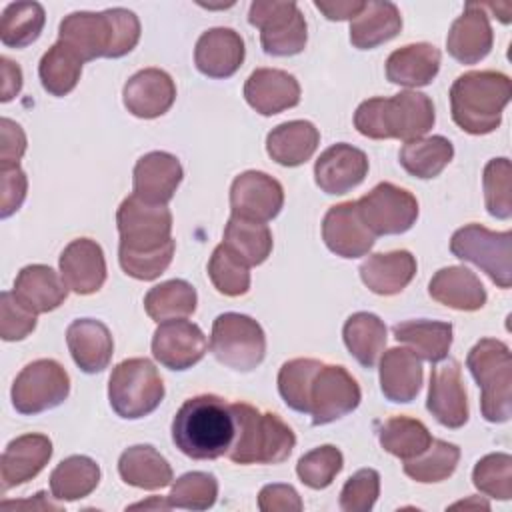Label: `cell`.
Segmentation results:
<instances>
[{"mask_svg":"<svg viewBox=\"0 0 512 512\" xmlns=\"http://www.w3.org/2000/svg\"><path fill=\"white\" fill-rule=\"evenodd\" d=\"M472 484L496 500L512 498V456L504 452L486 454L472 470Z\"/></svg>","mask_w":512,"mask_h":512,"instance_id":"816d5d0a","label":"cell"},{"mask_svg":"<svg viewBox=\"0 0 512 512\" xmlns=\"http://www.w3.org/2000/svg\"><path fill=\"white\" fill-rule=\"evenodd\" d=\"M416 268V258L408 250H392L368 256L358 272L370 292L378 296H394L412 282Z\"/></svg>","mask_w":512,"mask_h":512,"instance_id":"f1b7e54d","label":"cell"},{"mask_svg":"<svg viewBox=\"0 0 512 512\" xmlns=\"http://www.w3.org/2000/svg\"><path fill=\"white\" fill-rule=\"evenodd\" d=\"M108 400L120 418L138 420L160 406L164 382L148 358H128L110 374Z\"/></svg>","mask_w":512,"mask_h":512,"instance_id":"52a82bcc","label":"cell"},{"mask_svg":"<svg viewBox=\"0 0 512 512\" xmlns=\"http://www.w3.org/2000/svg\"><path fill=\"white\" fill-rule=\"evenodd\" d=\"M28 178L16 166H0V218H8L20 210L26 200Z\"/></svg>","mask_w":512,"mask_h":512,"instance_id":"9f6ffc18","label":"cell"},{"mask_svg":"<svg viewBox=\"0 0 512 512\" xmlns=\"http://www.w3.org/2000/svg\"><path fill=\"white\" fill-rule=\"evenodd\" d=\"M440 70V50L428 42L406 44L386 60V78L406 88L428 86Z\"/></svg>","mask_w":512,"mask_h":512,"instance_id":"1f68e13d","label":"cell"},{"mask_svg":"<svg viewBox=\"0 0 512 512\" xmlns=\"http://www.w3.org/2000/svg\"><path fill=\"white\" fill-rule=\"evenodd\" d=\"M358 212L374 236H394L408 232L418 218V200L392 182L376 184L356 200Z\"/></svg>","mask_w":512,"mask_h":512,"instance_id":"4fadbf2b","label":"cell"},{"mask_svg":"<svg viewBox=\"0 0 512 512\" xmlns=\"http://www.w3.org/2000/svg\"><path fill=\"white\" fill-rule=\"evenodd\" d=\"M380 390L396 404L412 402L422 388V360L410 348H390L380 356Z\"/></svg>","mask_w":512,"mask_h":512,"instance_id":"83f0119b","label":"cell"},{"mask_svg":"<svg viewBox=\"0 0 512 512\" xmlns=\"http://www.w3.org/2000/svg\"><path fill=\"white\" fill-rule=\"evenodd\" d=\"M126 110L136 118H158L166 114L176 100V84L160 68H144L128 78L122 90Z\"/></svg>","mask_w":512,"mask_h":512,"instance_id":"ffe728a7","label":"cell"},{"mask_svg":"<svg viewBox=\"0 0 512 512\" xmlns=\"http://www.w3.org/2000/svg\"><path fill=\"white\" fill-rule=\"evenodd\" d=\"M46 12L38 2H12L2 12L0 40L8 48H26L38 40Z\"/></svg>","mask_w":512,"mask_h":512,"instance_id":"ee69618b","label":"cell"},{"mask_svg":"<svg viewBox=\"0 0 512 512\" xmlns=\"http://www.w3.org/2000/svg\"><path fill=\"white\" fill-rule=\"evenodd\" d=\"M434 122L432 100L416 90H404L390 98H368L354 112V128L372 140L412 142L432 130Z\"/></svg>","mask_w":512,"mask_h":512,"instance_id":"3957f363","label":"cell"},{"mask_svg":"<svg viewBox=\"0 0 512 512\" xmlns=\"http://www.w3.org/2000/svg\"><path fill=\"white\" fill-rule=\"evenodd\" d=\"M66 344L76 366L86 374L108 368L114 354V340L108 326L94 318H78L66 328Z\"/></svg>","mask_w":512,"mask_h":512,"instance_id":"4316f807","label":"cell"},{"mask_svg":"<svg viewBox=\"0 0 512 512\" xmlns=\"http://www.w3.org/2000/svg\"><path fill=\"white\" fill-rule=\"evenodd\" d=\"M196 290L186 280H166L150 288L144 296V310L154 322L180 320L196 310Z\"/></svg>","mask_w":512,"mask_h":512,"instance_id":"60d3db41","label":"cell"},{"mask_svg":"<svg viewBox=\"0 0 512 512\" xmlns=\"http://www.w3.org/2000/svg\"><path fill=\"white\" fill-rule=\"evenodd\" d=\"M428 294L438 304L460 312L480 310L488 298L480 278L464 266L440 268L428 284Z\"/></svg>","mask_w":512,"mask_h":512,"instance_id":"f546056e","label":"cell"},{"mask_svg":"<svg viewBox=\"0 0 512 512\" xmlns=\"http://www.w3.org/2000/svg\"><path fill=\"white\" fill-rule=\"evenodd\" d=\"M224 244L234 250L248 266H258L270 256L274 240L266 224L230 216L224 228Z\"/></svg>","mask_w":512,"mask_h":512,"instance_id":"b9f144b4","label":"cell"},{"mask_svg":"<svg viewBox=\"0 0 512 512\" xmlns=\"http://www.w3.org/2000/svg\"><path fill=\"white\" fill-rule=\"evenodd\" d=\"M342 466H344L342 452L332 444H324V446H318V448L306 452L298 460L296 474H298L300 482L306 484L308 488L322 490L334 482V478L338 476Z\"/></svg>","mask_w":512,"mask_h":512,"instance_id":"f907efd6","label":"cell"},{"mask_svg":"<svg viewBox=\"0 0 512 512\" xmlns=\"http://www.w3.org/2000/svg\"><path fill=\"white\" fill-rule=\"evenodd\" d=\"M460 448L446 440L432 438L430 446L416 458L404 460V474L420 484H434L450 478L458 466Z\"/></svg>","mask_w":512,"mask_h":512,"instance_id":"f6af8a7d","label":"cell"},{"mask_svg":"<svg viewBox=\"0 0 512 512\" xmlns=\"http://www.w3.org/2000/svg\"><path fill=\"white\" fill-rule=\"evenodd\" d=\"M244 98L262 116H274L300 102V84L286 70L256 68L246 84Z\"/></svg>","mask_w":512,"mask_h":512,"instance_id":"d4e9b609","label":"cell"},{"mask_svg":"<svg viewBox=\"0 0 512 512\" xmlns=\"http://www.w3.org/2000/svg\"><path fill=\"white\" fill-rule=\"evenodd\" d=\"M466 366L482 390L480 412L484 420L508 422L512 416V354L508 344L496 338L478 340L466 356Z\"/></svg>","mask_w":512,"mask_h":512,"instance_id":"8992f818","label":"cell"},{"mask_svg":"<svg viewBox=\"0 0 512 512\" xmlns=\"http://www.w3.org/2000/svg\"><path fill=\"white\" fill-rule=\"evenodd\" d=\"M118 474L126 484L142 490H160L174 480L168 460L150 444L126 448L118 458Z\"/></svg>","mask_w":512,"mask_h":512,"instance_id":"e575fe53","label":"cell"},{"mask_svg":"<svg viewBox=\"0 0 512 512\" xmlns=\"http://www.w3.org/2000/svg\"><path fill=\"white\" fill-rule=\"evenodd\" d=\"M184 170L174 154L156 150L144 154L132 172L134 194L150 204L166 206L182 182Z\"/></svg>","mask_w":512,"mask_h":512,"instance_id":"7402d4cb","label":"cell"},{"mask_svg":"<svg viewBox=\"0 0 512 512\" xmlns=\"http://www.w3.org/2000/svg\"><path fill=\"white\" fill-rule=\"evenodd\" d=\"M234 440L232 406L216 394L188 398L172 420V442L192 460H216Z\"/></svg>","mask_w":512,"mask_h":512,"instance_id":"7a4b0ae2","label":"cell"},{"mask_svg":"<svg viewBox=\"0 0 512 512\" xmlns=\"http://www.w3.org/2000/svg\"><path fill=\"white\" fill-rule=\"evenodd\" d=\"M138 508H144V510H170V502L168 498H160V496H152L150 500H144V502H136L130 506V510H138Z\"/></svg>","mask_w":512,"mask_h":512,"instance_id":"be15d7a7","label":"cell"},{"mask_svg":"<svg viewBox=\"0 0 512 512\" xmlns=\"http://www.w3.org/2000/svg\"><path fill=\"white\" fill-rule=\"evenodd\" d=\"M342 338L348 352L364 368H374L380 360L388 332L386 324L372 312H354L342 328Z\"/></svg>","mask_w":512,"mask_h":512,"instance_id":"8d00e7d4","label":"cell"},{"mask_svg":"<svg viewBox=\"0 0 512 512\" xmlns=\"http://www.w3.org/2000/svg\"><path fill=\"white\" fill-rule=\"evenodd\" d=\"M82 64V58L70 46L58 40L40 58L38 76L42 88L56 98L70 94L80 80Z\"/></svg>","mask_w":512,"mask_h":512,"instance_id":"ab89813d","label":"cell"},{"mask_svg":"<svg viewBox=\"0 0 512 512\" xmlns=\"http://www.w3.org/2000/svg\"><path fill=\"white\" fill-rule=\"evenodd\" d=\"M320 144L318 128L308 120H290L266 136V152L280 166H300L312 158Z\"/></svg>","mask_w":512,"mask_h":512,"instance_id":"d6a6232c","label":"cell"},{"mask_svg":"<svg viewBox=\"0 0 512 512\" xmlns=\"http://www.w3.org/2000/svg\"><path fill=\"white\" fill-rule=\"evenodd\" d=\"M394 338L406 344L420 360L440 362L452 346V324L440 320H406L392 326Z\"/></svg>","mask_w":512,"mask_h":512,"instance_id":"d590c367","label":"cell"},{"mask_svg":"<svg viewBox=\"0 0 512 512\" xmlns=\"http://www.w3.org/2000/svg\"><path fill=\"white\" fill-rule=\"evenodd\" d=\"M208 352V340L190 320L160 322L152 336V356L168 370H188Z\"/></svg>","mask_w":512,"mask_h":512,"instance_id":"2e32d148","label":"cell"},{"mask_svg":"<svg viewBox=\"0 0 512 512\" xmlns=\"http://www.w3.org/2000/svg\"><path fill=\"white\" fill-rule=\"evenodd\" d=\"M0 64H2V96H0V100L10 102L22 90V70L16 62H12L6 56L0 58Z\"/></svg>","mask_w":512,"mask_h":512,"instance_id":"94428289","label":"cell"},{"mask_svg":"<svg viewBox=\"0 0 512 512\" xmlns=\"http://www.w3.org/2000/svg\"><path fill=\"white\" fill-rule=\"evenodd\" d=\"M426 408L446 428L456 430L468 422V398L458 360L448 358L444 364L432 368Z\"/></svg>","mask_w":512,"mask_h":512,"instance_id":"e0dca14e","label":"cell"},{"mask_svg":"<svg viewBox=\"0 0 512 512\" xmlns=\"http://www.w3.org/2000/svg\"><path fill=\"white\" fill-rule=\"evenodd\" d=\"M402 30V16L394 2H364L360 14L350 20V42L358 50H372L392 38Z\"/></svg>","mask_w":512,"mask_h":512,"instance_id":"836d02e7","label":"cell"},{"mask_svg":"<svg viewBox=\"0 0 512 512\" xmlns=\"http://www.w3.org/2000/svg\"><path fill=\"white\" fill-rule=\"evenodd\" d=\"M70 394V376L62 364L40 358L26 364L12 384V406L24 416H34L60 406Z\"/></svg>","mask_w":512,"mask_h":512,"instance_id":"8fae6325","label":"cell"},{"mask_svg":"<svg viewBox=\"0 0 512 512\" xmlns=\"http://www.w3.org/2000/svg\"><path fill=\"white\" fill-rule=\"evenodd\" d=\"M52 458V442L44 434H22L8 442L0 458L2 490L36 478Z\"/></svg>","mask_w":512,"mask_h":512,"instance_id":"484cf974","label":"cell"},{"mask_svg":"<svg viewBox=\"0 0 512 512\" xmlns=\"http://www.w3.org/2000/svg\"><path fill=\"white\" fill-rule=\"evenodd\" d=\"M46 492H38L32 500H18V502H2V508H20V506H28V508H36V510H60V506L46 502L44 500Z\"/></svg>","mask_w":512,"mask_h":512,"instance_id":"6125c7cd","label":"cell"},{"mask_svg":"<svg viewBox=\"0 0 512 512\" xmlns=\"http://www.w3.org/2000/svg\"><path fill=\"white\" fill-rule=\"evenodd\" d=\"M512 98V82L504 72L472 70L458 76L450 88V112L458 128L480 136L494 132Z\"/></svg>","mask_w":512,"mask_h":512,"instance_id":"277c9868","label":"cell"},{"mask_svg":"<svg viewBox=\"0 0 512 512\" xmlns=\"http://www.w3.org/2000/svg\"><path fill=\"white\" fill-rule=\"evenodd\" d=\"M320 366L322 362L314 358H292L282 364L278 372V392L288 408L308 414V394Z\"/></svg>","mask_w":512,"mask_h":512,"instance_id":"7dc6e473","label":"cell"},{"mask_svg":"<svg viewBox=\"0 0 512 512\" xmlns=\"http://www.w3.org/2000/svg\"><path fill=\"white\" fill-rule=\"evenodd\" d=\"M282 206L284 188L266 172L246 170L238 174L230 186L232 216L264 224L276 218Z\"/></svg>","mask_w":512,"mask_h":512,"instance_id":"9a60e30c","label":"cell"},{"mask_svg":"<svg viewBox=\"0 0 512 512\" xmlns=\"http://www.w3.org/2000/svg\"><path fill=\"white\" fill-rule=\"evenodd\" d=\"M58 40L70 46L82 62L96 58H122L140 40V20L132 10L72 12L58 28Z\"/></svg>","mask_w":512,"mask_h":512,"instance_id":"6da1fadb","label":"cell"},{"mask_svg":"<svg viewBox=\"0 0 512 512\" xmlns=\"http://www.w3.org/2000/svg\"><path fill=\"white\" fill-rule=\"evenodd\" d=\"M360 400L362 392L352 374L344 366L322 362L310 386L308 414L314 426H324L354 412Z\"/></svg>","mask_w":512,"mask_h":512,"instance_id":"5bb4252c","label":"cell"},{"mask_svg":"<svg viewBox=\"0 0 512 512\" xmlns=\"http://www.w3.org/2000/svg\"><path fill=\"white\" fill-rule=\"evenodd\" d=\"M316 10H320L328 20H354L360 10L364 8V2L358 0H316Z\"/></svg>","mask_w":512,"mask_h":512,"instance_id":"91938a15","label":"cell"},{"mask_svg":"<svg viewBox=\"0 0 512 512\" xmlns=\"http://www.w3.org/2000/svg\"><path fill=\"white\" fill-rule=\"evenodd\" d=\"M378 440L388 454L402 460H412L430 446L432 434L424 422L416 418L392 416L382 424Z\"/></svg>","mask_w":512,"mask_h":512,"instance_id":"7bdbcfd3","label":"cell"},{"mask_svg":"<svg viewBox=\"0 0 512 512\" xmlns=\"http://www.w3.org/2000/svg\"><path fill=\"white\" fill-rule=\"evenodd\" d=\"M208 276L224 296H242L250 288V266L224 242L218 244L208 262Z\"/></svg>","mask_w":512,"mask_h":512,"instance_id":"bcb514c9","label":"cell"},{"mask_svg":"<svg viewBox=\"0 0 512 512\" xmlns=\"http://www.w3.org/2000/svg\"><path fill=\"white\" fill-rule=\"evenodd\" d=\"M454 158V146L444 136H428L406 142L398 154L400 166L414 178H436Z\"/></svg>","mask_w":512,"mask_h":512,"instance_id":"f35d334b","label":"cell"},{"mask_svg":"<svg viewBox=\"0 0 512 512\" xmlns=\"http://www.w3.org/2000/svg\"><path fill=\"white\" fill-rule=\"evenodd\" d=\"M380 494V474L374 468L354 472L340 492V508L344 512H370Z\"/></svg>","mask_w":512,"mask_h":512,"instance_id":"db71d44e","label":"cell"},{"mask_svg":"<svg viewBox=\"0 0 512 512\" xmlns=\"http://www.w3.org/2000/svg\"><path fill=\"white\" fill-rule=\"evenodd\" d=\"M258 508L262 512H300L304 504L290 484H266L258 494Z\"/></svg>","mask_w":512,"mask_h":512,"instance_id":"6f0895ef","label":"cell"},{"mask_svg":"<svg viewBox=\"0 0 512 512\" xmlns=\"http://www.w3.org/2000/svg\"><path fill=\"white\" fill-rule=\"evenodd\" d=\"M100 482V468L88 456H68L50 474V492L56 500L72 502L90 496Z\"/></svg>","mask_w":512,"mask_h":512,"instance_id":"74e56055","label":"cell"},{"mask_svg":"<svg viewBox=\"0 0 512 512\" xmlns=\"http://www.w3.org/2000/svg\"><path fill=\"white\" fill-rule=\"evenodd\" d=\"M120 246L132 252H150L172 240V212L162 204H150L130 194L116 212Z\"/></svg>","mask_w":512,"mask_h":512,"instance_id":"7c38bea8","label":"cell"},{"mask_svg":"<svg viewBox=\"0 0 512 512\" xmlns=\"http://www.w3.org/2000/svg\"><path fill=\"white\" fill-rule=\"evenodd\" d=\"M234 440L228 448V458L234 464H280L294 446L292 428L272 412H262L246 402H232Z\"/></svg>","mask_w":512,"mask_h":512,"instance_id":"5b68a950","label":"cell"},{"mask_svg":"<svg viewBox=\"0 0 512 512\" xmlns=\"http://www.w3.org/2000/svg\"><path fill=\"white\" fill-rule=\"evenodd\" d=\"M458 506H464V508H466V506H478V508H484V510L490 508L488 502H482V500H478V498H476V500H466V502H456L452 508H458Z\"/></svg>","mask_w":512,"mask_h":512,"instance_id":"e7e4bbea","label":"cell"},{"mask_svg":"<svg viewBox=\"0 0 512 512\" xmlns=\"http://www.w3.org/2000/svg\"><path fill=\"white\" fill-rule=\"evenodd\" d=\"M174 250H176L174 240H168L164 246L150 252H132L126 248H118V262L128 276L148 282V280H156L160 274L166 272V268L172 262Z\"/></svg>","mask_w":512,"mask_h":512,"instance_id":"f5cc1de1","label":"cell"},{"mask_svg":"<svg viewBox=\"0 0 512 512\" xmlns=\"http://www.w3.org/2000/svg\"><path fill=\"white\" fill-rule=\"evenodd\" d=\"M60 276L66 286L80 296L98 292L106 282L102 246L90 238L72 240L60 254Z\"/></svg>","mask_w":512,"mask_h":512,"instance_id":"cb8c5ba5","label":"cell"},{"mask_svg":"<svg viewBox=\"0 0 512 512\" xmlns=\"http://www.w3.org/2000/svg\"><path fill=\"white\" fill-rule=\"evenodd\" d=\"M166 498L172 508L208 510L218 498V482L208 472H186L172 484Z\"/></svg>","mask_w":512,"mask_h":512,"instance_id":"681fc988","label":"cell"},{"mask_svg":"<svg viewBox=\"0 0 512 512\" xmlns=\"http://www.w3.org/2000/svg\"><path fill=\"white\" fill-rule=\"evenodd\" d=\"M36 316L24 304L18 302L14 292L4 290L0 294V336L4 342L24 340L36 328Z\"/></svg>","mask_w":512,"mask_h":512,"instance_id":"11a10c76","label":"cell"},{"mask_svg":"<svg viewBox=\"0 0 512 512\" xmlns=\"http://www.w3.org/2000/svg\"><path fill=\"white\" fill-rule=\"evenodd\" d=\"M246 56L242 36L232 28H210L202 32L194 48V64L200 74L208 78L234 76Z\"/></svg>","mask_w":512,"mask_h":512,"instance_id":"603a6c76","label":"cell"},{"mask_svg":"<svg viewBox=\"0 0 512 512\" xmlns=\"http://www.w3.org/2000/svg\"><path fill=\"white\" fill-rule=\"evenodd\" d=\"M494 44L492 26L482 4L468 2L464 12L452 22L446 36L448 54L460 64H476L488 56Z\"/></svg>","mask_w":512,"mask_h":512,"instance_id":"44dd1931","label":"cell"},{"mask_svg":"<svg viewBox=\"0 0 512 512\" xmlns=\"http://www.w3.org/2000/svg\"><path fill=\"white\" fill-rule=\"evenodd\" d=\"M248 22L260 30V44L268 56H294L306 48L308 26L296 2L256 0Z\"/></svg>","mask_w":512,"mask_h":512,"instance_id":"30bf717a","label":"cell"},{"mask_svg":"<svg viewBox=\"0 0 512 512\" xmlns=\"http://www.w3.org/2000/svg\"><path fill=\"white\" fill-rule=\"evenodd\" d=\"M322 240L340 258H360L372 250L376 236L364 224L356 202H340L324 214Z\"/></svg>","mask_w":512,"mask_h":512,"instance_id":"ac0fdd59","label":"cell"},{"mask_svg":"<svg viewBox=\"0 0 512 512\" xmlns=\"http://www.w3.org/2000/svg\"><path fill=\"white\" fill-rule=\"evenodd\" d=\"M68 286L50 266L28 264L14 280V296L34 314L56 310L68 296Z\"/></svg>","mask_w":512,"mask_h":512,"instance_id":"4dcf8cb0","label":"cell"},{"mask_svg":"<svg viewBox=\"0 0 512 512\" xmlns=\"http://www.w3.org/2000/svg\"><path fill=\"white\" fill-rule=\"evenodd\" d=\"M366 174V152L346 142H338L326 148L314 164V180L324 194H346L360 186Z\"/></svg>","mask_w":512,"mask_h":512,"instance_id":"d6986e66","label":"cell"},{"mask_svg":"<svg viewBox=\"0 0 512 512\" xmlns=\"http://www.w3.org/2000/svg\"><path fill=\"white\" fill-rule=\"evenodd\" d=\"M484 202L490 216L508 220L512 216V166L508 158H492L482 174Z\"/></svg>","mask_w":512,"mask_h":512,"instance_id":"c3c4849f","label":"cell"},{"mask_svg":"<svg viewBox=\"0 0 512 512\" xmlns=\"http://www.w3.org/2000/svg\"><path fill=\"white\" fill-rule=\"evenodd\" d=\"M450 252L478 266L498 288L512 284V232H494L482 224H466L450 238Z\"/></svg>","mask_w":512,"mask_h":512,"instance_id":"9c48e42d","label":"cell"},{"mask_svg":"<svg viewBox=\"0 0 512 512\" xmlns=\"http://www.w3.org/2000/svg\"><path fill=\"white\" fill-rule=\"evenodd\" d=\"M210 352L236 372H252L266 356V336L262 326L238 312H224L212 322Z\"/></svg>","mask_w":512,"mask_h":512,"instance_id":"ba28073f","label":"cell"},{"mask_svg":"<svg viewBox=\"0 0 512 512\" xmlns=\"http://www.w3.org/2000/svg\"><path fill=\"white\" fill-rule=\"evenodd\" d=\"M26 152V134L10 118L0 120V166H16Z\"/></svg>","mask_w":512,"mask_h":512,"instance_id":"680465c9","label":"cell"}]
</instances>
